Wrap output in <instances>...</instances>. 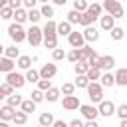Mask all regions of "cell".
<instances>
[{"instance_id": "cell-17", "label": "cell", "mask_w": 127, "mask_h": 127, "mask_svg": "<svg viewBox=\"0 0 127 127\" xmlns=\"http://www.w3.org/2000/svg\"><path fill=\"white\" fill-rule=\"evenodd\" d=\"M93 20H97L101 14H103V8H101V4H97V2H91V4H87V10H85Z\"/></svg>"}, {"instance_id": "cell-23", "label": "cell", "mask_w": 127, "mask_h": 127, "mask_svg": "<svg viewBox=\"0 0 127 127\" xmlns=\"http://www.w3.org/2000/svg\"><path fill=\"white\" fill-rule=\"evenodd\" d=\"M12 121L16 123V125H26L28 123V113H24L22 109H14V115H12Z\"/></svg>"}, {"instance_id": "cell-12", "label": "cell", "mask_w": 127, "mask_h": 127, "mask_svg": "<svg viewBox=\"0 0 127 127\" xmlns=\"http://www.w3.org/2000/svg\"><path fill=\"white\" fill-rule=\"evenodd\" d=\"M113 79H115V85L127 87V67H119V69L113 73Z\"/></svg>"}, {"instance_id": "cell-45", "label": "cell", "mask_w": 127, "mask_h": 127, "mask_svg": "<svg viewBox=\"0 0 127 127\" xmlns=\"http://www.w3.org/2000/svg\"><path fill=\"white\" fill-rule=\"evenodd\" d=\"M73 10L85 12V10H87V0H73Z\"/></svg>"}, {"instance_id": "cell-58", "label": "cell", "mask_w": 127, "mask_h": 127, "mask_svg": "<svg viewBox=\"0 0 127 127\" xmlns=\"http://www.w3.org/2000/svg\"><path fill=\"white\" fill-rule=\"evenodd\" d=\"M71 2H73V0H71Z\"/></svg>"}, {"instance_id": "cell-10", "label": "cell", "mask_w": 127, "mask_h": 127, "mask_svg": "<svg viewBox=\"0 0 127 127\" xmlns=\"http://www.w3.org/2000/svg\"><path fill=\"white\" fill-rule=\"evenodd\" d=\"M81 34H83V40H85V42H89V44H93V42H97V40H99V32L93 28V24L85 26Z\"/></svg>"}, {"instance_id": "cell-30", "label": "cell", "mask_w": 127, "mask_h": 127, "mask_svg": "<svg viewBox=\"0 0 127 127\" xmlns=\"http://www.w3.org/2000/svg\"><path fill=\"white\" fill-rule=\"evenodd\" d=\"M109 34H111V40H113V42H119V40H123L125 30H123L121 26H113V28L109 30Z\"/></svg>"}, {"instance_id": "cell-51", "label": "cell", "mask_w": 127, "mask_h": 127, "mask_svg": "<svg viewBox=\"0 0 127 127\" xmlns=\"http://www.w3.org/2000/svg\"><path fill=\"white\" fill-rule=\"evenodd\" d=\"M8 6L14 10V8H20L22 6V0H8Z\"/></svg>"}, {"instance_id": "cell-19", "label": "cell", "mask_w": 127, "mask_h": 127, "mask_svg": "<svg viewBox=\"0 0 127 127\" xmlns=\"http://www.w3.org/2000/svg\"><path fill=\"white\" fill-rule=\"evenodd\" d=\"M119 6H123L119 0H103V4H101V8H103V12H105V14H113Z\"/></svg>"}, {"instance_id": "cell-16", "label": "cell", "mask_w": 127, "mask_h": 127, "mask_svg": "<svg viewBox=\"0 0 127 127\" xmlns=\"http://www.w3.org/2000/svg\"><path fill=\"white\" fill-rule=\"evenodd\" d=\"M93 56H97V52H95L89 44H83V46L79 48V60H85V62H87V60H91Z\"/></svg>"}, {"instance_id": "cell-24", "label": "cell", "mask_w": 127, "mask_h": 127, "mask_svg": "<svg viewBox=\"0 0 127 127\" xmlns=\"http://www.w3.org/2000/svg\"><path fill=\"white\" fill-rule=\"evenodd\" d=\"M26 8L24 6H20V8H14V12H12V20L14 22H18V24H24L26 22Z\"/></svg>"}, {"instance_id": "cell-6", "label": "cell", "mask_w": 127, "mask_h": 127, "mask_svg": "<svg viewBox=\"0 0 127 127\" xmlns=\"http://www.w3.org/2000/svg\"><path fill=\"white\" fill-rule=\"evenodd\" d=\"M97 113H99L101 117H111V115L115 113V103L109 101V99H101V101L97 103Z\"/></svg>"}, {"instance_id": "cell-11", "label": "cell", "mask_w": 127, "mask_h": 127, "mask_svg": "<svg viewBox=\"0 0 127 127\" xmlns=\"http://www.w3.org/2000/svg\"><path fill=\"white\" fill-rule=\"evenodd\" d=\"M40 77H46V79H52L56 73H58V65L56 64H44L42 67H40Z\"/></svg>"}, {"instance_id": "cell-27", "label": "cell", "mask_w": 127, "mask_h": 127, "mask_svg": "<svg viewBox=\"0 0 127 127\" xmlns=\"http://www.w3.org/2000/svg\"><path fill=\"white\" fill-rule=\"evenodd\" d=\"M16 67H20V69H28V67H32V58L20 54V56L16 58Z\"/></svg>"}, {"instance_id": "cell-29", "label": "cell", "mask_w": 127, "mask_h": 127, "mask_svg": "<svg viewBox=\"0 0 127 127\" xmlns=\"http://www.w3.org/2000/svg\"><path fill=\"white\" fill-rule=\"evenodd\" d=\"M24 77H26V83H36V81L40 79V73H38V69L28 67V69H26V73H24Z\"/></svg>"}, {"instance_id": "cell-4", "label": "cell", "mask_w": 127, "mask_h": 127, "mask_svg": "<svg viewBox=\"0 0 127 127\" xmlns=\"http://www.w3.org/2000/svg\"><path fill=\"white\" fill-rule=\"evenodd\" d=\"M4 81H8L14 89H22L24 85H26V77H24V73H20V71H6V79Z\"/></svg>"}, {"instance_id": "cell-28", "label": "cell", "mask_w": 127, "mask_h": 127, "mask_svg": "<svg viewBox=\"0 0 127 127\" xmlns=\"http://www.w3.org/2000/svg\"><path fill=\"white\" fill-rule=\"evenodd\" d=\"M2 56H6V58H12V60H16V58L20 56V48H18V44L6 46V48H4V54H2Z\"/></svg>"}, {"instance_id": "cell-20", "label": "cell", "mask_w": 127, "mask_h": 127, "mask_svg": "<svg viewBox=\"0 0 127 127\" xmlns=\"http://www.w3.org/2000/svg\"><path fill=\"white\" fill-rule=\"evenodd\" d=\"M69 32H71V24H69L67 20L56 22V34H58V36H67Z\"/></svg>"}, {"instance_id": "cell-26", "label": "cell", "mask_w": 127, "mask_h": 127, "mask_svg": "<svg viewBox=\"0 0 127 127\" xmlns=\"http://www.w3.org/2000/svg\"><path fill=\"white\" fill-rule=\"evenodd\" d=\"M54 119H56V117H54L50 111H44V113H40V117H38V123H40L42 127H52Z\"/></svg>"}, {"instance_id": "cell-43", "label": "cell", "mask_w": 127, "mask_h": 127, "mask_svg": "<svg viewBox=\"0 0 127 127\" xmlns=\"http://www.w3.org/2000/svg\"><path fill=\"white\" fill-rule=\"evenodd\" d=\"M115 113L119 115V119H127V103L115 105Z\"/></svg>"}, {"instance_id": "cell-39", "label": "cell", "mask_w": 127, "mask_h": 127, "mask_svg": "<svg viewBox=\"0 0 127 127\" xmlns=\"http://www.w3.org/2000/svg\"><path fill=\"white\" fill-rule=\"evenodd\" d=\"M52 58H54V62H62V60H65V52L56 46V48L52 50Z\"/></svg>"}, {"instance_id": "cell-38", "label": "cell", "mask_w": 127, "mask_h": 127, "mask_svg": "<svg viewBox=\"0 0 127 127\" xmlns=\"http://www.w3.org/2000/svg\"><path fill=\"white\" fill-rule=\"evenodd\" d=\"M65 60L71 62V64L77 62V60H79V48H71L69 52H65Z\"/></svg>"}, {"instance_id": "cell-33", "label": "cell", "mask_w": 127, "mask_h": 127, "mask_svg": "<svg viewBox=\"0 0 127 127\" xmlns=\"http://www.w3.org/2000/svg\"><path fill=\"white\" fill-rule=\"evenodd\" d=\"M89 83V79H87V75L85 73H75V81H73V85L75 87H79V89H85V85Z\"/></svg>"}, {"instance_id": "cell-53", "label": "cell", "mask_w": 127, "mask_h": 127, "mask_svg": "<svg viewBox=\"0 0 127 127\" xmlns=\"http://www.w3.org/2000/svg\"><path fill=\"white\" fill-rule=\"evenodd\" d=\"M50 2H52L54 6H65V2H67V0H50Z\"/></svg>"}, {"instance_id": "cell-9", "label": "cell", "mask_w": 127, "mask_h": 127, "mask_svg": "<svg viewBox=\"0 0 127 127\" xmlns=\"http://www.w3.org/2000/svg\"><path fill=\"white\" fill-rule=\"evenodd\" d=\"M60 95H62L60 87L50 85V87L44 91V101H48V103H56V101H60Z\"/></svg>"}, {"instance_id": "cell-13", "label": "cell", "mask_w": 127, "mask_h": 127, "mask_svg": "<svg viewBox=\"0 0 127 127\" xmlns=\"http://www.w3.org/2000/svg\"><path fill=\"white\" fill-rule=\"evenodd\" d=\"M97 81L103 85V89H105V87H113V85H115V79H113L111 69H109V71H101V75H99V79H97Z\"/></svg>"}, {"instance_id": "cell-40", "label": "cell", "mask_w": 127, "mask_h": 127, "mask_svg": "<svg viewBox=\"0 0 127 127\" xmlns=\"http://www.w3.org/2000/svg\"><path fill=\"white\" fill-rule=\"evenodd\" d=\"M65 20H67V22H69L71 26H73V24H79V12H77V10H69V12H67V18H65Z\"/></svg>"}, {"instance_id": "cell-54", "label": "cell", "mask_w": 127, "mask_h": 127, "mask_svg": "<svg viewBox=\"0 0 127 127\" xmlns=\"http://www.w3.org/2000/svg\"><path fill=\"white\" fill-rule=\"evenodd\" d=\"M2 99H6V93H4V91H2V87H0V101H2Z\"/></svg>"}, {"instance_id": "cell-48", "label": "cell", "mask_w": 127, "mask_h": 127, "mask_svg": "<svg viewBox=\"0 0 127 127\" xmlns=\"http://www.w3.org/2000/svg\"><path fill=\"white\" fill-rule=\"evenodd\" d=\"M123 14H125V8H123V6H119V8H117V10L111 14V16H113L115 20H119V18H123Z\"/></svg>"}, {"instance_id": "cell-49", "label": "cell", "mask_w": 127, "mask_h": 127, "mask_svg": "<svg viewBox=\"0 0 127 127\" xmlns=\"http://www.w3.org/2000/svg\"><path fill=\"white\" fill-rule=\"evenodd\" d=\"M36 4H38V0H22V6L28 10V8H36Z\"/></svg>"}, {"instance_id": "cell-7", "label": "cell", "mask_w": 127, "mask_h": 127, "mask_svg": "<svg viewBox=\"0 0 127 127\" xmlns=\"http://www.w3.org/2000/svg\"><path fill=\"white\" fill-rule=\"evenodd\" d=\"M62 105H64V109H65V111H75V109L79 107V97H77V95H73V93L64 95Z\"/></svg>"}, {"instance_id": "cell-52", "label": "cell", "mask_w": 127, "mask_h": 127, "mask_svg": "<svg viewBox=\"0 0 127 127\" xmlns=\"http://www.w3.org/2000/svg\"><path fill=\"white\" fill-rule=\"evenodd\" d=\"M52 127H67V123H65V121H62V119H54Z\"/></svg>"}, {"instance_id": "cell-44", "label": "cell", "mask_w": 127, "mask_h": 127, "mask_svg": "<svg viewBox=\"0 0 127 127\" xmlns=\"http://www.w3.org/2000/svg\"><path fill=\"white\" fill-rule=\"evenodd\" d=\"M12 12H14V10L6 4L4 8H0V18H2V20H12Z\"/></svg>"}, {"instance_id": "cell-25", "label": "cell", "mask_w": 127, "mask_h": 127, "mask_svg": "<svg viewBox=\"0 0 127 127\" xmlns=\"http://www.w3.org/2000/svg\"><path fill=\"white\" fill-rule=\"evenodd\" d=\"M40 18H42V14H40L38 8H28V12H26V22H30V24H38Z\"/></svg>"}, {"instance_id": "cell-18", "label": "cell", "mask_w": 127, "mask_h": 127, "mask_svg": "<svg viewBox=\"0 0 127 127\" xmlns=\"http://www.w3.org/2000/svg\"><path fill=\"white\" fill-rule=\"evenodd\" d=\"M14 109H16V107H12V105H8V103H6V105H2V107H0V121H6V123H8V121H12Z\"/></svg>"}, {"instance_id": "cell-36", "label": "cell", "mask_w": 127, "mask_h": 127, "mask_svg": "<svg viewBox=\"0 0 127 127\" xmlns=\"http://www.w3.org/2000/svg\"><path fill=\"white\" fill-rule=\"evenodd\" d=\"M20 101H22V95H18L16 91H14V93H10V95H6V103H8V105H12V107H18V105H20Z\"/></svg>"}, {"instance_id": "cell-2", "label": "cell", "mask_w": 127, "mask_h": 127, "mask_svg": "<svg viewBox=\"0 0 127 127\" xmlns=\"http://www.w3.org/2000/svg\"><path fill=\"white\" fill-rule=\"evenodd\" d=\"M85 91H87V97L91 103H99L103 99V85L99 81H89L85 85Z\"/></svg>"}, {"instance_id": "cell-34", "label": "cell", "mask_w": 127, "mask_h": 127, "mask_svg": "<svg viewBox=\"0 0 127 127\" xmlns=\"http://www.w3.org/2000/svg\"><path fill=\"white\" fill-rule=\"evenodd\" d=\"M40 14H42V18H54V6H52L50 2L42 4V8H40Z\"/></svg>"}, {"instance_id": "cell-14", "label": "cell", "mask_w": 127, "mask_h": 127, "mask_svg": "<svg viewBox=\"0 0 127 127\" xmlns=\"http://www.w3.org/2000/svg\"><path fill=\"white\" fill-rule=\"evenodd\" d=\"M16 67V60L12 58H6V56H0V71L6 73V71H12Z\"/></svg>"}, {"instance_id": "cell-42", "label": "cell", "mask_w": 127, "mask_h": 127, "mask_svg": "<svg viewBox=\"0 0 127 127\" xmlns=\"http://www.w3.org/2000/svg\"><path fill=\"white\" fill-rule=\"evenodd\" d=\"M60 91H62L64 95H69V93H73V91H75V85H73L71 81H65V83L60 87Z\"/></svg>"}, {"instance_id": "cell-5", "label": "cell", "mask_w": 127, "mask_h": 127, "mask_svg": "<svg viewBox=\"0 0 127 127\" xmlns=\"http://www.w3.org/2000/svg\"><path fill=\"white\" fill-rule=\"evenodd\" d=\"M79 113H81V117L87 121V119H97V107H95V103H79Z\"/></svg>"}, {"instance_id": "cell-57", "label": "cell", "mask_w": 127, "mask_h": 127, "mask_svg": "<svg viewBox=\"0 0 127 127\" xmlns=\"http://www.w3.org/2000/svg\"><path fill=\"white\" fill-rule=\"evenodd\" d=\"M2 54H4V46H0V56H2Z\"/></svg>"}, {"instance_id": "cell-31", "label": "cell", "mask_w": 127, "mask_h": 127, "mask_svg": "<svg viewBox=\"0 0 127 127\" xmlns=\"http://www.w3.org/2000/svg\"><path fill=\"white\" fill-rule=\"evenodd\" d=\"M58 38H60V36H44V38H42V44H44L48 50H54V48L58 46Z\"/></svg>"}, {"instance_id": "cell-35", "label": "cell", "mask_w": 127, "mask_h": 127, "mask_svg": "<svg viewBox=\"0 0 127 127\" xmlns=\"http://www.w3.org/2000/svg\"><path fill=\"white\" fill-rule=\"evenodd\" d=\"M87 67H89V65H87L85 60H77V62H73V71H75V73H85Z\"/></svg>"}, {"instance_id": "cell-47", "label": "cell", "mask_w": 127, "mask_h": 127, "mask_svg": "<svg viewBox=\"0 0 127 127\" xmlns=\"http://www.w3.org/2000/svg\"><path fill=\"white\" fill-rule=\"evenodd\" d=\"M0 87H2V91H4L6 95H10V93H14V91H16V89H14V87H12V85H10L8 81H4V83H0Z\"/></svg>"}, {"instance_id": "cell-3", "label": "cell", "mask_w": 127, "mask_h": 127, "mask_svg": "<svg viewBox=\"0 0 127 127\" xmlns=\"http://www.w3.org/2000/svg\"><path fill=\"white\" fill-rule=\"evenodd\" d=\"M42 28L40 26H36V24H32L28 30H26V42L32 46V48H38L40 44H42Z\"/></svg>"}, {"instance_id": "cell-21", "label": "cell", "mask_w": 127, "mask_h": 127, "mask_svg": "<svg viewBox=\"0 0 127 127\" xmlns=\"http://www.w3.org/2000/svg\"><path fill=\"white\" fill-rule=\"evenodd\" d=\"M42 36H58L56 34V20L54 18H48V22L42 28Z\"/></svg>"}, {"instance_id": "cell-46", "label": "cell", "mask_w": 127, "mask_h": 127, "mask_svg": "<svg viewBox=\"0 0 127 127\" xmlns=\"http://www.w3.org/2000/svg\"><path fill=\"white\" fill-rule=\"evenodd\" d=\"M36 83H38V89H42V91H46V89H48V87L52 85V79H46V77H40V79H38Z\"/></svg>"}, {"instance_id": "cell-1", "label": "cell", "mask_w": 127, "mask_h": 127, "mask_svg": "<svg viewBox=\"0 0 127 127\" xmlns=\"http://www.w3.org/2000/svg\"><path fill=\"white\" fill-rule=\"evenodd\" d=\"M8 38L14 42V44H22V42H26V30H24V26L22 24H18V22H12L10 26H8Z\"/></svg>"}, {"instance_id": "cell-32", "label": "cell", "mask_w": 127, "mask_h": 127, "mask_svg": "<svg viewBox=\"0 0 127 127\" xmlns=\"http://www.w3.org/2000/svg\"><path fill=\"white\" fill-rule=\"evenodd\" d=\"M85 75H87V79H89V81H97V79H99V75H101V69H99V67L89 65V67H87V71H85Z\"/></svg>"}, {"instance_id": "cell-50", "label": "cell", "mask_w": 127, "mask_h": 127, "mask_svg": "<svg viewBox=\"0 0 127 127\" xmlns=\"http://www.w3.org/2000/svg\"><path fill=\"white\" fill-rule=\"evenodd\" d=\"M67 125L69 127H83V119H71Z\"/></svg>"}, {"instance_id": "cell-22", "label": "cell", "mask_w": 127, "mask_h": 127, "mask_svg": "<svg viewBox=\"0 0 127 127\" xmlns=\"http://www.w3.org/2000/svg\"><path fill=\"white\" fill-rule=\"evenodd\" d=\"M36 105H38V103H36V101H32V99H22V101H20V105H18V109H22L24 113H28V115H30V113H34V111H36Z\"/></svg>"}, {"instance_id": "cell-37", "label": "cell", "mask_w": 127, "mask_h": 127, "mask_svg": "<svg viewBox=\"0 0 127 127\" xmlns=\"http://www.w3.org/2000/svg\"><path fill=\"white\" fill-rule=\"evenodd\" d=\"M93 22H95V20H93L87 12H79V26L85 28V26H89V24H93Z\"/></svg>"}, {"instance_id": "cell-8", "label": "cell", "mask_w": 127, "mask_h": 127, "mask_svg": "<svg viewBox=\"0 0 127 127\" xmlns=\"http://www.w3.org/2000/svg\"><path fill=\"white\" fill-rule=\"evenodd\" d=\"M65 38H67V42H69V46H71V48H81V46L85 44V40H83V34H81V32H73V30H71Z\"/></svg>"}, {"instance_id": "cell-15", "label": "cell", "mask_w": 127, "mask_h": 127, "mask_svg": "<svg viewBox=\"0 0 127 127\" xmlns=\"http://www.w3.org/2000/svg\"><path fill=\"white\" fill-rule=\"evenodd\" d=\"M99 26H101V30H105V32H109L113 26H115V18L111 16V14H105V16H99Z\"/></svg>"}, {"instance_id": "cell-41", "label": "cell", "mask_w": 127, "mask_h": 127, "mask_svg": "<svg viewBox=\"0 0 127 127\" xmlns=\"http://www.w3.org/2000/svg\"><path fill=\"white\" fill-rule=\"evenodd\" d=\"M30 99H32V101H36V103H42V101H44V91L36 87V89L30 93Z\"/></svg>"}, {"instance_id": "cell-55", "label": "cell", "mask_w": 127, "mask_h": 127, "mask_svg": "<svg viewBox=\"0 0 127 127\" xmlns=\"http://www.w3.org/2000/svg\"><path fill=\"white\" fill-rule=\"evenodd\" d=\"M6 4H8V0H0V8H4Z\"/></svg>"}, {"instance_id": "cell-56", "label": "cell", "mask_w": 127, "mask_h": 127, "mask_svg": "<svg viewBox=\"0 0 127 127\" xmlns=\"http://www.w3.org/2000/svg\"><path fill=\"white\" fill-rule=\"evenodd\" d=\"M38 2H40V4H46V2H50V0H38Z\"/></svg>"}]
</instances>
